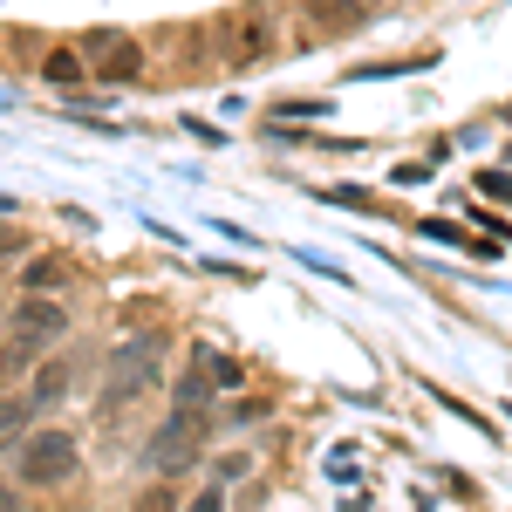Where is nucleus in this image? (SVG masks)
<instances>
[{"instance_id": "obj_1", "label": "nucleus", "mask_w": 512, "mask_h": 512, "mask_svg": "<svg viewBox=\"0 0 512 512\" xmlns=\"http://www.w3.org/2000/svg\"><path fill=\"white\" fill-rule=\"evenodd\" d=\"M158 369H164L158 335H137V342L110 349V362H103V410H123L130 396H144L151 383H158Z\"/></svg>"}, {"instance_id": "obj_2", "label": "nucleus", "mask_w": 512, "mask_h": 512, "mask_svg": "<svg viewBox=\"0 0 512 512\" xmlns=\"http://www.w3.org/2000/svg\"><path fill=\"white\" fill-rule=\"evenodd\" d=\"M62 328H69V315L48 301V294H28L21 308H14V342H7V369H21V362H35L41 349H55L62 342Z\"/></svg>"}, {"instance_id": "obj_3", "label": "nucleus", "mask_w": 512, "mask_h": 512, "mask_svg": "<svg viewBox=\"0 0 512 512\" xmlns=\"http://www.w3.org/2000/svg\"><path fill=\"white\" fill-rule=\"evenodd\" d=\"M69 478H76V437L69 431L21 437V485H69Z\"/></svg>"}, {"instance_id": "obj_4", "label": "nucleus", "mask_w": 512, "mask_h": 512, "mask_svg": "<svg viewBox=\"0 0 512 512\" xmlns=\"http://www.w3.org/2000/svg\"><path fill=\"white\" fill-rule=\"evenodd\" d=\"M82 55H89V69L103 82H137L144 76V48L117 28H96V35H82Z\"/></svg>"}, {"instance_id": "obj_5", "label": "nucleus", "mask_w": 512, "mask_h": 512, "mask_svg": "<svg viewBox=\"0 0 512 512\" xmlns=\"http://www.w3.org/2000/svg\"><path fill=\"white\" fill-rule=\"evenodd\" d=\"M144 465H151V472H164V478H171V472H192V465H198V444H178V437H151V451H144Z\"/></svg>"}, {"instance_id": "obj_6", "label": "nucleus", "mask_w": 512, "mask_h": 512, "mask_svg": "<svg viewBox=\"0 0 512 512\" xmlns=\"http://www.w3.org/2000/svg\"><path fill=\"white\" fill-rule=\"evenodd\" d=\"M28 294H55V287H62V280H69V267H62V260H55V253H41V260H28Z\"/></svg>"}, {"instance_id": "obj_7", "label": "nucleus", "mask_w": 512, "mask_h": 512, "mask_svg": "<svg viewBox=\"0 0 512 512\" xmlns=\"http://www.w3.org/2000/svg\"><path fill=\"white\" fill-rule=\"evenodd\" d=\"M198 376H205V383H219V390H239V362H233V355L198 349Z\"/></svg>"}, {"instance_id": "obj_8", "label": "nucleus", "mask_w": 512, "mask_h": 512, "mask_svg": "<svg viewBox=\"0 0 512 512\" xmlns=\"http://www.w3.org/2000/svg\"><path fill=\"white\" fill-rule=\"evenodd\" d=\"M308 14H315L321 28H355V21H362L355 0H308Z\"/></svg>"}, {"instance_id": "obj_9", "label": "nucleus", "mask_w": 512, "mask_h": 512, "mask_svg": "<svg viewBox=\"0 0 512 512\" xmlns=\"http://www.w3.org/2000/svg\"><path fill=\"white\" fill-rule=\"evenodd\" d=\"M41 76L55 82V89H76V82H82V62H76V48H55V55L41 62Z\"/></svg>"}, {"instance_id": "obj_10", "label": "nucleus", "mask_w": 512, "mask_h": 512, "mask_svg": "<svg viewBox=\"0 0 512 512\" xmlns=\"http://www.w3.org/2000/svg\"><path fill=\"white\" fill-rule=\"evenodd\" d=\"M260 55H267V21L246 14V21H239V55H233V62H260Z\"/></svg>"}, {"instance_id": "obj_11", "label": "nucleus", "mask_w": 512, "mask_h": 512, "mask_svg": "<svg viewBox=\"0 0 512 512\" xmlns=\"http://www.w3.org/2000/svg\"><path fill=\"white\" fill-rule=\"evenodd\" d=\"M28 410H35V396H28V403H7V410H0V444H14V451H21V424H28Z\"/></svg>"}, {"instance_id": "obj_12", "label": "nucleus", "mask_w": 512, "mask_h": 512, "mask_svg": "<svg viewBox=\"0 0 512 512\" xmlns=\"http://www.w3.org/2000/svg\"><path fill=\"white\" fill-rule=\"evenodd\" d=\"M62 390H69V369H62V362H48V369L35 376V403H62Z\"/></svg>"}, {"instance_id": "obj_13", "label": "nucleus", "mask_w": 512, "mask_h": 512, "mask_svg": "<svg viewBox=\"0 0 512 512\" xmlns=\"http://www.w3.org/2000/svg\"><path fill=\"white\" fill-rule=\"evenodd\" d=\"M205 396H212V383H205V376H185V383H178V396H171V403H192V410H205Z\"/></svg>"}, {"instance_id": "obj_14", "label": "nucleus", "mask_w": 512, "mask_h": 512, "mask_svg": "<svg viewBox=\"0 0 512 512\" xmlns=\"http://www.w3.org/2000/svg\"><path fill=\"white\" fill-rule=\"evenodd\" d=\"M137 512H178V492L158 485V492H144V499H137Z\"/></svg>"}, {"instance_id": "obj_15", "label": "nucleus", "mask_w": 512, "mask_h": 512, "mask_svg": "<svg viewBox=\"0 0 512 512\" xmlns=\"http://www.w3.org/2000/svg\"><path fill=\"white\" fill-rule=\"evenodd\" d=\"M253 472V458H246V451H233V458H219V485H226V478H246Z\"/></svg>"}, {"instance_id": "obj_16", "label": "nucleus", "mask_w": 512, "mask_h": 512, "mask_svg": "<svg viewBox=\"0 0 512 512\" xmlns=\"http://www.w3.org/2000/svg\"><path fill=\"white\" fill-rule=\"evenodd\" d=\"M478 185H485V192H492V198H512V178H506V171H485Z\"/></svg>"}, {"instance_id": "obj_17", "label": "nucleus", "mask_w": 512, "mask_h": 512, "mask_svg": "<svg viewBox=\"0 0 512 512\" xmlns=\"http://www.w3.org/2000/svg\"><path fill=\"white\" fill-rule=\"evenodd\" d=\"M0 253H21V233L14 226H0Z\"/></svg>"}, {"instance_id": "obj_18", "label": "nucleus", "mask_w": 512, "mask_h": 512, "mask_svg": "<svg viewBox=\"0 0 512 512\" xmlns=\"http://www.w3.org/2000/svg\"><path fill=\"white\" fill-rule=\"evenodd\" d=\"M0 512H21V499H14V485H0Z\"/></svg>"}, {"instance_id": "obj_19", "label": "nucleus", "mask_w": 512, "mask_h": 512, "mask_svg": "<svg viewBox=\"0 0 512 512\" xmlns=\"http://www.w3.org/2000/svg\"><path fill=\"white\" fill-rule=\"evenodd\" d=\"M0 396H7V390H0Z\"/></svg>"}]
</instances>
